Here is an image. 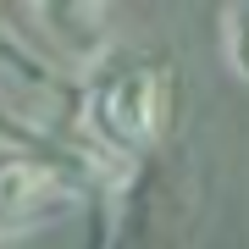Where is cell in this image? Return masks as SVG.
I'll return each mask as SVG.
<instances>
[{"label":"cell","instance_id":"6da1fadb","mask_svg":"<svg viewBox=\"0 0 249 249\" xmlns=\"http://www.w3.org/2000/svg\"><path fill=\"white\" fill-rule=\"evenodd\" d=\"M89 127L111 150H144L160 127V72L150 61H111L89 89Z\"/></svg>","mask_w":249,"mask_h":249},{"label":"cell","instance_id":"7a4b0ae2","mask_svg":"<svg viewBox=\"0 0 249 249\" xmlns=\"http://www.w3.org/2000/svg\"><path fill=\"white\" fill-rule=\"evenodd\" d=\"M72 188L55 178L45 160L22 155V150H0V227H28L45 222L67 205Z\"/></svg>","mask_w":249,"mask_h":249},{"label":"cell","instance_id":"3957f363","mask_svg":"<svg viewBox=\"0 0 249 249\" xmlns=\"http://www.w3.org/2000/svg\"><path fill=\"white\" fill-rule=\"evenodd\" d=\"M227 61L238 78H249V6L227 11Z\"/></svg>","mask_w":249,"mask_h":249}]
</instances>
